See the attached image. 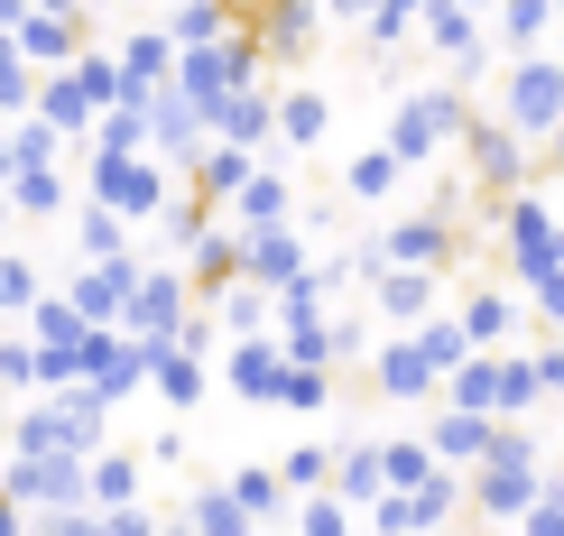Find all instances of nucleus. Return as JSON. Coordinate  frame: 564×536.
<instances>
[{"mask_svg": "<svg viewBox=\"0 0 564 536\" xmlns=\"http://www.w3.org/2000/svg\"><path fill=\"white\" fill-rule=\"evenodd\" d=\"M536 491H546V462H536V445L519 426H500V445H490V462H473V500L481 518H500V527H519L528 508H536Z\"/></svg>", "mask_w": 564, "mask_h": 536, "instance_id": "f257e3e1", "label": "nucleus"}, {"mask_svg": "<svg viewBox=\"0 0 564 536\" xmlns=\"http://www.w3.org/2000/svg\"><path fill=\"white\" fill-rule=\"evenodd\" d=\"M19 453H75V462H93V453H102V407H93L84 389L37 398L29 416H19Z\"/></svg>", "mask_w": 564, "mask_h": 536, "instance_id": "f03ea898", "label": "nucleus"}, {"mask_svg": "<svg viewBox=\"0 0 564 536\" xmlns=\"http://www.w3.org/2000/svg\"><path fill=\"white\" fill-rule=\"evenodd\" d=\"M463 130H473L463 92H408V102L389 111V149H398V167H426V157H444Z\"/></svg>", "mask_w": 564, "mask_h": 536, "instance_id": "7ed1b4c3", "label": "nucleus"}, {"mask_svg": "<svg viewBox=\"0 0 564 536\" xmlns=\"http://www.w3.org/2000/svg\"><path fill=\"white\" fill-rule=\"evenodd\" d=\"M500 121L519 139H555L564 130V56H519V65H509Z\"/></svg>", "mask_w": 564, "mask_h": 536, "instance_id": "20e7f679", "label": "nucleus"}, {"mask_svg": "<svg viewBox=\"0 0 564 536\" xmlns=\"http://www.w3.org/2000/svg\"><path fill=\"white\" fill-rule=\"evenodd\" d=\"M0 491L29 508V518L93 508V500H84V462H75V453H10V462H0Z\"/></svg>", "mask_w": 564, "mask_h": 536, "instance_id": "39448f33", "label": "nucleus"}, {"mask_svg": "<svg viewBox=\"0 0 564 536\" xmlns=\"http://www.w3.org/2000/svg\"><path fill=\"white\" fill-rule=\"evenodd\" d=\"M93 204L121 214V222H158L176 204V185H167V167H149V157H93Z\"/></svg>", "mask_w": 564, "mask_h": 536, "instance_id": "423d86ee", "label": "nucleus"}, {"mask_svg": "<svg viewBox=\"0 0 564 536\" xmlns=\"http://www.w3.org/2000/svg\"><path fill=\"white\" fill-rule=\"evenodd\" d=\"M500 231H509V269H519V277L564 269V214H555V195H509Z\"/></svg>", "mask_w": 564, "mask_h": 536, "instance_id": "0eeeda50", "label": "nucleus"}, {"mask_svg": "<svg viewBox=\"0 0 564 536\" xmlns=\"http://www.w3.org/2000/svg\"><path fill=\"white\" fill-rule=\"evenodd\" d=\"M121 324H130V342H149V352H158V342H176V324H185V277H176V269H139Z\"/></svg>", "mask_w": 564, "mask_h": 536, "instance_id": "6e6552de", "label": "nucleus"}, {"mask_svg": "<svg viewBox=\"0 0 564 536\" xmlns=\"http://www.w3.org/2000/svg\"><path fill=\"white\" fill-rule=\"evenodd\" d=\"M241 277H250V287H269V296L305 287V241H296L288 222H269V231H241Z\"/></svg>", "mask_w": 564, "mask_h": 536, "instance_id": "1a4fd4ad", "label": "nucleus"}, {"mask_svg": "<svg viewBox=\"0 0 564 536\" xmlns=\"http://www.w3.org/2000/svg\"><path fill=\"white\" fill-rule=\"evenodd\" d=\"M444 260H454V222H444V214H408L361 269H444Z\"/></svg>", "mask_w": 564, "mask_h": 536, "instance_id": "9d476101", "label": "nucleus"}, {"mask_svg": "<svg viewBox=\"0 0 564 536\" xmlns=\"http://www.w3.org/2000/svg\"><path fill=\"white\" fill-rule=\"evenodd\" d=\"M463 139H473V176L490 185V195H519V185H528V139L509 121H473Z\"/></svg>", "mask_w": 564, "mask_h": 536, "instance_id": "9b49d317", "label": "nucleus"}, {"mask_svg": "<svg viewBox=\"0 0 564 536\" xmlns=\"http://www.w3.org/2000/svg\"><path fill=\"white\" fill-rule=\"evenodd\" d=\"M490 445H500V416H473V407H444L426 453L444 462V472H463V462H490Z\"/></svg>", "mask_w": 564, "mask_h": 536, "instance_id": "f8f14e48", "label": "nucleus"}, {"mask_svg": "<svg viewBox=\"0 0 564 536\" xmlns=\"http://www.w3.org/2000/svg\"><path fill=\"white\" fill-rule=\"evenodd\" d=\"M130 287H139V260H93L75 277V315L84 324H121L130 315Z\"/></svg>", "mask_w": 564, "mask_h": 536, "instance_id": "ddd939ff", "label": "nucleus"}, {"mask_svg": "<svg viewBox=\"0 0 564 536\" xmlns=\"http://www.w3.org/2000/svg\"><path fill=\"white\" fill-rule=\"evenodd\" d=\"M241 29L260 37V56H305L315 46V0H260Z\"/></svg>", "mask_w": 564, "mask_h": 536, "instance_id": "4468645a", "label": "nucleus"}, {"mask_svg": "<svg viewBox=\"0 0 564 536\" xmlns=\"http://www.w3.org/2000/svg\"><path fill=\"white\" fill-rule=\"evenodd\" d=\"M370 370H380V398H435L444 389V370L426 361V342H380V352H370Z\"/></svg>", "mask_w": 564, "mask_h": 536, "instance_id": "2eb2a0df", "label": "nucleus"}, {"mask_svg": "<svg viewBox=\"0 0 564 536\" xmlns=\"http://www.w3.org/2000/svg\"><path fill=\"white\" fill-rule=\"evenodd\" d=\"M19 56L75 65V56H84V19H75V10H29V19H19Z\"/></svg>", "mask_w": 564, "mask_h": 536, "instance_id": "dca6fc26", "label": "nucleus"}, {"mask_svg": "<svg viewBox=\"0 0 564 536\" xmlns=\"http://www.w3.org/2000/svg\"><path fill=\"white\" fill-rule=\"evenodd\" d=\"M370 296H380L389 324H426V306H435V269H370Z\"/></svg>", "mask_w": 564, "mask_h": 536, "instance_id": "f3484780", "label": "nucleus"}, {"mask_svg": "<svg viewBox=\"0 0 564 536\" xmlns=\"http://www.w3.org/2000/svg\"><path fill=\"white\" fill-rule=\"evenodd\" d=\"M250 167H260L250 149H231V139H214V149L195 157V195H204V204H231V195L250 185Z\"/></svg>", "mask_w": 564, "mask_h": 536, "instance_id": "a211bd4d", "label": "nucleus"}, {"mask_svg": "<svg viewBox=\"0 0 564 536\" xmlns=\"http://www.w3.org/2000/svg\"><path fill=\"white\" fill-rule=\"evenodd\" d=\"M278 380H288V342L250 333L241 352H231V389H241V398H278Z\"/></svg>", "mask_w": 564, "mask_h": 536, "instance_id": "6ab92c4d", "label": "nucleus"}, {"mask_svg": "<svg viewBox=\"0 0 564 536\" xmlns=\"http://www.w3.org/2000/svg\"><path fill=\"white\" fill-rule=\"evenodd\" d=\"M223 491L241 500V518H250V527H269V518H288V500H296V491H288V481H278V472H260V462H241V472H231Z\"/></svg>", "mask_w": 564, "mask_h": 536, "instance_id": "aec40b11", "label": "nucleus"}, {"mask_svg": "<svg viewBox=\"0 0 564 536\" xmlns=\"http://www.w3.org/2000/svg\"><path fill=\"white\" fill-rule=\"evenodd\" d=\"M214 130L231 139V149H260V139L278 130V102H269V92H250V84H241V92H231V102L214 111Z\"/></svg>", "mask_w": 564, "mask_h": 536, "instance_id": "412c9836", "label": "nucleus"}, {"mask_svg": "<svg viewBox=\"0 0 564 536\" xmlns=\"http://www.w3.org/2000/svg\"><path fill=\"white\" fill-rule=\"evenodd\" d=\"M288 176H269V167H250V185H241V195H231V222H241V231H269V222H288Z\"/></svg>", "mask_w": 564, "mask_h": 536, "instance_id": "4be33fe9", "label": "nucleus"}, {"mask_svg": "<svg viewBox=\"0 0 564 536\" xmlns=\"http://www.w3.org/2000/svg\"><path fill=\"white\" fill-rule=\"evenodd\" d=\"M149 380H158V398H167V407H195V398H204V361L185 352V342H158V352H149Z\"/></svg>", "mask_w": 564, "mask_h": 536, "instance_id": "5701e85b", "label": "nucleus"}, {"mask_svg": "<svg viewBox=\"0 0 564 536\" xmlns=\"http://www.w3.org/2000/svg\"><path fill=\"white\" fill-rule=\"evenodd\" d=\"M84 500L93 508H130L139 500V453H93L84 462Z\"/></svg>", "mask_w": 564, "mask_h": 536, "instance_id": "b1692460", "label": "nucleus"}, {"mask_svg": "<svg viewBox=\"0 0 564 536\" xmlns=\"http://www.w3.org/2000/svg\"><path fill=\"white\" fill-rule=\"evenodd\" d=\"M444 398H454V407H473V416H500V361H490V352H473L463 370H444Z\"/></svg>", "mask_w": 564, "mask_h": 536, "instance_id": "393cba45", "label": "nucleus"}, {"mask_svg": "<svg viewBox=\"0 0 564 536\" xmlns=\"http://www.w3.org/2000/svg\"><path fill=\"white\" fill-rule=\"evenodd\" d=\"M389 481H380V445H351V453H334V500H351V508H370Z\"/></svg>", "mask_w": 564, "mask_h": 536, "instance_id": "a878e982", "label": "nucleus"}, {"mask_svg": "<svg viewBox=\"0 0 564 536\" xmlns=\"http://www.w3.org/2000/svg\"><path fill=\"white\" fill-rule=\"evenodd\" d=\"M398 176H408V167H398V149L380 139V149H361V157H351V167H343V195L380 204V195H398Z\"/></svg>", "mask_w": 564, "mask_h": 536, "instance_id": "bb28decb", "label": "nucleus"}, {"mask_svg": "<svg viewBox=\"0 0 564 536\" xmlns=\"http://www.w3.org/2000/svg\"><path fill=\"white\" fill-rule=\"evenodd\" d=\"M509 324H519V306H509L500 287H481L473 306H463V342H473V352H490V342H509Z\"/></svg>", "mask_w": 564, "mask_h": 536, "instance_id": "cd10ccee", "label": "nucleus"}, {"mask_svg": "<svg viewBox=\"0 0 564 536\" xmlns=\"http://www.w3.org/2000/svg\"><path fill=\"white\" fill-rule=\"evenodd\" d=\"M185 527H195V536H260L231 491H195V500H185Z\"/></svg>", "mask_w": 564, "mask_h": 536, "instance_id": "c85d7f7f", "label": "nucleus"}, {"mask_svg": "<svg viewBox=\"0 0 564 536\" xmlns=\"http://www.w3.org/2000/svg\"><path fill=\"white\" fill-rule=\"evenodd\" d=\"M324 130H334V111H324V92H288V102H278V139H296V149H315Z\"/></svg>", "mask_w": 564, "mask_h": 536, "instance_id": "c756f323", "label": "nucleus"}, {"mask_svg": "<svg viewBox=\"0 0 564 536\" xmlns=\"http://www.w3.org/2000/svg\"><path fill=\"white\" fill-rule=\"evenodd\" d=\"M324 398H334V370H324V361H288V380H278V407L315 416Z\"/></svg>", "mask_w": 564, "mask_h": 536, "instance_id": "7c9ffc66", "label": "nucleus"}, {"mask_svg": "<svg viewBox=\"0 0 564 536\" xmlns=\"http://www.w3.org/2000/svg\"><path fill=\"white\" fill-rule=\"evenodd\" d=\"M546 29H555V0H500V37L519 46V56H536Z\"/></svg>", "mask_w": 564, "mask_h": 536, "instance_id": "2f4dec72", "label": "nucleus"}, {"mask_svg": "<svg viewBox=\"0 0 564 536\" xmlns=\"http://www.w3.org/2000/svg\"><path fill=\"white\" fill-rule=\"evenodd\" d=\"M269 315H278V296H269V287H250V277H231V287H223V324H231V333H241V342L260 333Z\"/></svg>", "mask_w": 564, "mask_h": 536, "instance_id": "473e14b6", "label": "nucleus"}, {"mask_svg": "<svg viewBox=\"0 0 564 536\" xmlns=\"http://www.w3.org/2000/svg\"><path fill=\"white\" fill-rule=\"evenodd\" d=\"M435 472H444V462L426 445H380V481H389V491H426Z\"/></svg>", "mask_w": 564, "mask_h": 536, "instance_id": "72a5a7b5", "label": "nucleus"}, {"mask_svg": "<svg viewBox=\"0 0 564 536\" xmlns=\"http://www.w3.org/2000/svg\"><path fill=\"white\" fill-rule=\"evenodd\" d=\"M278 481H288L296 500H315V491H334V453H324V445H296L288 462H278Z\"/></svg>", "mask_w": 564, "mask_h": 536, "instance_id": "f704fd0d", "label": "nucleus"}, {"mask_svg": "<svg viewBox=\"0 0 564 536\" xmlns=\"http://www.w3.org/2000/svg\"><path fill=\"white\" fill-rule=\"evenodd\" d=\"M536 398H546V389H536V361L509 352V361H500V426H509V416H528Z\"/></svg>", "mask_w": 564, "mask_h": 536, "instance_id": "c9c22d12", "label": "nucleus"}, {"mask_svg": "<svg viewBox=\"0 0 564 536\" xmlns=\"http://www.w3.org/2000/svg\"><path fill=\"white\" fill-rule=\"evenodd\" d=\"M296 536H351V500H334V491L296 500Z\"/></svg>", "mask_w": 564, "mask_h": 536, "instance_id": "e433bc0d", "label": "nucleus"}, {"mask_svg": "<svg viewBox=\"0 0 564 536\" xmlns=\"http://www.w3.org/2000/svg\"><path fill=\"white\" fill-rule=\"evenodd\" d=\"M10 204H19V214H56V204H65L56 167H19V176H10Z\"/></svg>", "mask_w": 564, "mask_h": 536, "instance_id": "4c0bfd02", "label": "nucleus"}, {"mask_svg": "<svg viewBox=\"0 0 564 536\" xmlns=\"http://www.w3.org/2000/svg\"><path fill=\"white\" fill-rule=\"evenodd\" d=\"M19 102H37V84H29V56H19V37H0V111H19Z\"/></svg>", "mask_w": 564, "mask_h": 536, "instance_id": "58836bf2", "label": "nucleus"}, {"mask_svg": "<svg viewBox=\"0 0 564 536\" xmlns=\"http://www.w3.org/2000/svg\"><path fill=\"white\" fill-rule=\"evenodd\" d=\"M84 260H130V241H121V214H102V204L84 214Z\"/></svg>", "mask_w": 564, "mask_h": 536, "instance_id": "ea45409f", "label": "nucleus"}, {"mask_svg": "<svg viewBox=\"0 0 564 536\" xmlns=\"http://www.w3.org/2000/svg\"><path fill=\"white\" fill-rule=\"evenodd\" d=\"M416 19H426V0H380V10H370V46H398Z\"/></svg>", "mask_w": 564, "mask_h": 536, "instance_id": "a19ab883", "label": "nucleus"}, {"mask_svg": "<svg viewBox=\"0 0 564 536\" xmlns=\"http://www.w3.org/2000/svg\"><path fill=\"white\" fill-rule=\"evenodd\" d=\"M37 306V269L29 260H0V315H29Z\"/></svg>", "mask_w": 564, "mask_h": 536, "instance_id": "79ce46f5", "label": "nucleus"}, {"mask_svg": "<svg viewBox=\"0 0 564 536\" xmlns=\"http://www.w3.org/2000/svg\"><path fill=\"white\" fill-rule=\"evenodd\" d=\"M528 306H536V324H555V333H564V269L528 277Z\"/></svg>", "mask_w": 564, "mask_h": 536, "instance_id": "37998d69", "label": "nucleus"}, {"mask_svg": "<svg viewBox=\"0 0 564 536\" xmlns=\"http://www.w3.org/2000/svg\"><path fill=\"white\" fill-rule=\"evenodd\" d=\"M0 389H37V342H0Z\"/></svg>", "mask_w": 564, "mask_h": 536, "instance_id": "c03bdc74", "label": "nucleus"}, {"mask_svg": "<svg viewBox=\"0 0 564 536\" xmlns=\"http://www.w3.org/2000/svg\"><path fill=\"white\" fill-rule=\"evenodd\" d=\"M37 536H102V508H56V518H37Z\"/></svg>", "mask_w": 564, "mask_h": 536, "instance_id": "a18cd8bd", "label": "nucleus"}, {"mask_svg": "<svg viewBox=\"0 0 564 536\" xmlns=\"http://www.w3.org/2000/svg\"><path fill=\"white\" fill-rule=\"evenodd\" d=\"M102 536H167V527H158V518H149V508H139V500H130V508H102Z\"/></svg>", "mask_w": 564, "mask_h": 536, "instance_id": "49530a36", "label": "nucleus"}, {"mask_svg": "<svg viewBox=\"0 0 564 536\" xmlns=\"http://www.w3.org/2000/svg\"><path fill=\"white\" fill-rule=\"evenodd\" d=\"M536 389H546V398H564V333L536 352Z\"/></svg>", "mask_w": 564, "mask_h": 536, "instance_id": "de8ad7c7", "label": "nucleus"}, {"mask_svg": "<svg viewBox=\"0 0 564 536\" xmlns=\"http://www.w3.org/2000/svg\"><path fill=\"white\" fill-rule=\"evenodd\" d=\"M0 536H37V518H29V508H19L10 491H0Z\"/></svg>", "mask_w": 564, "mask_h": 536, "instance_id": "09e8293b", "label": "nucleus"}, {"mask_svg": "<svg viewBox=\"0 0 564 536\" xmlns=\"http://www.w3.org/2000/svg\"><path fill=\"white\" fill-rule=\"evenodd\" d=\"M555 19H564V0H555Z\"/></svg>", "mask_w": 564, "mask_h": 536, "instance_id": "8fccbe9b", "label": "nucleus"}]
</instances>
